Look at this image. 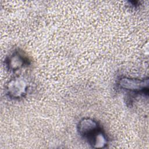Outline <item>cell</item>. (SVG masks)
Segmentation results:
<instances>
[{
	"instance_id": "5",
	"label": "cell",
	"mask_w": 149,
	"mask_h": 149,
	"mask_svg": "<svg viewBox=\"0 0 149 149\" xmlns=\"http://www.w3.org/2000/svg\"><path fill=\"white\" fill-rule=\"evenodd\" d=\"M88 140L93 148H104L108 144L107 137L101 129L89 138Z\"/></svg>"
},
{
	"instance_id": "1",
	"label": "cell",
	"mask_w": 149,
	"mask_h": 149,
	"mask_svg": "<svg viewBox=\"0 0 149 149\" xmlns=\"http://www.w3.org/2000/svg\"><path fill=\"white\" fill-rule=\"evenodd\" d=\"M148 79H136L123 77L119 79L118 85L121 89L137 94H148Z\"/></svg>"
},
{
	"instance_id": "4",
	"label": "cell",
	"mask_w": 149,
	"mask_h": 149,
	"mask_svg": "<svg viewBox=\"0 0 149 149\" xmlns=\"http://www.w3.org/2000/svg\"><path fill=\"white\" fill-rule=\"evenodd\" d=\"M26 58L19 51H15L10 54L6 59V63L9 69L17 70L27 64Z\"/></svg>"
},
{
	"instance_id": "2",
	"label": "cell",
	"mask_w": 149,
	"mask_h": 149,
	"mask_svg": "<svg viewBox=\"0 0 149 149\" xmlns=\"http://www.w3.org/2000/svg\"><path fill=\"white\" fill-rule=\"evenodd\" d=\"M28 84L27 81L22 77L11 79L6 86V93L8 96L13 99L23 97L27 93Z\"/></svg>"
},
{
	"instance_id": "3",
	"label": "cell",
	"mask_w": 149,
	"mask_h": 149,
	"mask_svg": "<svg viewBox=\"0 0 149 149\" xmlns=\"http://www.w3.org/2000/svg\"><path fill=\"white\" fill-rule=\"evenodd\" d=\"M101 129L97 121L90 118L81 119L77 125L79 133L87 140Z\"/></svg>"
}]
</instances>
